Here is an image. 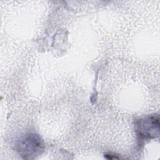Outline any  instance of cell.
Masks as SVG:
<instances>
[{
    "instance_id": "obj_1",
    "label": "cell",
    "mask_w": 160,
    "mask_h": 160,
    "mask_svg": "<svg viewBox=\"0 0 160 160\" xmlns=\"http://www.w3.org/2000/svg\"><path fill=\"white\" fill-rule=\"evenodd\" d=\"M15 149L24 159H34L42 153L44 144L39 134L28 132L21 135L17 139Z\"/></svg>"
},
{
    "instance_id": "obj_2",
    "label": "cell",
    "mask_w": 160,
    "mask_h": 160,
    "mask_svg": "<svg viewBox=\"0 0 160 160\" xmlns=\"http://www.w3.org/2000/svg\"><path fill=\"white\" fill-rule=\"evenodd\" d=\"M136 131L139 139L148 140L159 136V118L157 114L146 116L136 121Z\"/></svg>"
}]
</instances>
